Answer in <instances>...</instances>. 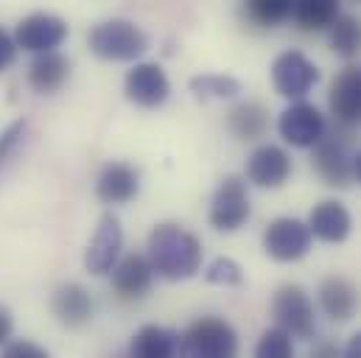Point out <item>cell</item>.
Returning a JSON list of instances; mask_svg holds the SVG:
<instances>
[{
	"label": "cell",
	"instance_id": "obj_1",
	"mask_svg": "<svg viewBox=\"0 0 361 358\" xmlns=\"http://www.w3.org/2000/svg\"><path fill=\"white\" fill-rule=\"evenodd\" d=\"M149 264L166 280H188L202 266V241L180 224H157L149 235Z\"/></svg>",
	"mask_w": 361,
	"mask_h": 358
},
{
	"label": "cell",
	"instance_id": "obj_2",
	"mask_svg": "<svg viewBox=\"0 0 361 358\" xmlns=\"http://www.w3.org/2000/svg\"><path fill=\"white\" fill-rule=\"evenodd\" d=\"M180 358H238V333L221 316H199L180 336Z\"/></svg>",
	"mask_w": 361,
	"mask_h": 358
},
{
	"label": "cell",
	"instance_id": "obj_3",
	"mask_svg": "<svg viewBox=\"0 0 361 358\" xmlns=\"http://www.w3.org/2000/svg\"><path fill=\"white\" fill-rule=\"evenodd\" d=\"M90 51L106 62H135L149 51V34L132 20H104L87 37Z\"/></svg>",
	"mask_w": 361,
	"mask_h": 358
},
{
	"label": "cell",
	"instance_id": "obj_4",
	"mask_svg": "<svg viewBox=\"0 0 361 358\" xmlns=\"http://www.w3.org/2000/svg\"><path fill=\"white\" fill-rule=\"evenodd\" d=\"M271 316L277 328H283L291 339H314L317 333V314L314 302L302 285L286 283L271 297Z\"/></svg>",
	"mask_w": 361,
	"mask_h": 358
},
{
	"label": "cell",
	"instance_id": "obj_5",
	"mask_svg": "<svg viewBox=\"0 0 361 358\" xmlns=\"http://www.w3.org/2000/svg\"><path fill=\"white\" fill-rule=\"evenodd\" d=\"M250 193L247 182L238 174H227L219 182L213 202H210V224L221 233H235L250 221Z\"/></svg>",
	"mask_w": 361,
	"mask_h": 358
},
{
	"label": "cell",
	"instance_id": "obj_6",
	"mask_svg": "<svg viewBox=\"0 0 361 358\" xmlns=\"http://www.w3.org/2000/svg\"><path fill=\"white\" fill-rule=\"evenodd\" d=\"M319 79H322L319 68L302 51H283L271 65V85L277 95L291 101H302Z\"/></svg>",
	"mask_w": 361,
	"mask_h": 358
},
{
	"label": "cell",
	"instance_id": "obj_7",
	"mask_svg": "<svg viewBox=\"0 0 361 358\" xmlns=\"http://www.w3.org/2000/svg\"><path fill=\"white\" fill-rule=\"evenodd\" d=\"M277 132L288 146L297 149H314L325 135H328V123L325 115L308 104V101H294L291 106H286L277 118Z\"/></svg>",
	"mask_w": 361,
	"mask_h": 358
},
{
	"label": "cell",
	"instance_id": "obj_8",
	"mask_svg": "<svg viewBox=\"0 0 361 358\" xmlns=\"http://www.w3.org/2000/svg\"><path fill=\"white\" fill-rule=\"evenodd\" d=\"M68 39V23L48 11H34L23 17L14 28V45L28 54H54Z\"/></svg>",
	"mask_w": 361,
	"mask_h": 358
},
{
	"label": "cell",
	"instance_id": "obj_9",
	"mask_svg": "<svg viewBox=\"0 0 361 358\" xmlns=\"http://www.w3.org/2000/svg\"><path fill=\"white\" fill-rule=\"evenodd\" d=\"M308 249H311V233H308V224L300 218L280 216L269 221V227L264 230V252L271 261L294 264L305 258Z\"/></svg>",
	"mask_w": 361,
	"mask_h": 358
},
{
	"label": "cell",
	"instance_id": "obj_10",
	"mask_svg": "<svg viewBox=\"0 0 361 358\" xmlns=\"http://www.w3.org/2000/svg\"><path fill=\"white\" fill-rule=\"evenodd\" d=\"M123 92L132 104L143 109H157L169 101L171 82L157 62H137L123 79Z\"/></svg>",
	"mask_w": 361,
	"mask_h": 358
},
{
	"label": "cell",
	"instance_id": "obj_11",
	"mask_svg": "<svg viewBox=\"0 0 361 358\" xmlns=\"http://www.w3.org/2000/svg\"><path fill=\"white\" fill-rule=\"evenodd\" d=\"M121 249H123V227H121V218L115 213H104L98 227H95V235L87 244V252H85V266L90 274H109L115 264L121 261Z\"/></svg>",
	"mask_w": 361,
	"mask_h": 358
},
{
	"label": "cell",
	"instance_id": "obj_12",
	"mask_svg": "<svg viewBox=\"0 0 361 358\" xmlns=\"http://www.w3.org/2000/svg\"><path fill=\"white\" fill-rule=\"evenodd\" d=\"M328 106L342 129H361V65H348L331 85Z\"/></svg>",
	"mask_w": 361,
	"mask_h": 358
},
{
	"label": "cell",
	"instance_id": "obj_13",
	"mask_svg": "<svg viewBox=\"0 0 361 358\" xmlns=\"http://www.w3.org/2000/svg\"><path fill=\"white\" fill-rule=\"evenodd\" d=\"M311 166L322 177L325 185H331V187H348L353 182V154L348 152V137L325 135L314 146Z\"/></svg>",
	"mask_w": 361,
	"mask_h": 358
},
{
	"label": "cell",
	"instance_id": "obj_14",
	"mask_svg": "<svg viewBox=\"0 0 361 358\" xmlns=\"http://www.w3.org/2000/svg\"><path fill=\"white\" fill-rule=\"evenodd\" d=\"M291 177V157L286 149L264 143L247 157V179L258 187H280Z\"/></svg>",
	"mask_w": 361,
	"mask_h": 358
},
{
	"label": "cell",
	"instance_id": "obj_15",
	"mask_svg": "<svg viewBox=\"0 0 361 358\" xmlns=\"http://www.w3.org/2000/svg\"><path fill=\"white\" fill-rule=\"evenodd\" d=\"M350 230H353V218H350V210L342 202L325 199V202L314 204V210L308 216L311 238H319L325 244H342V241H348Z\"/></svg>",
	"mask_w": 361,
	"mask_h": 358
},
{
	"label": "cell",
	"instance_id": "obj_16",
	"mask_svg": "<svg viewBox=\"0 0 361 358\" xmlns=\"http://www.w3.org/2000/svg\"><path fill=\"white\" fill-rule=\"evenodd\" d=\"M51 311L56 316L59 325L65 328H82L92 319L95 302L92 294L82 285V283H65L54 291L51 297Z\"/></svg>",
	"mask_w": 361,
	"mask_h": 358
},
{
	"label": "cell",
	"instance_id": "obj_17",
	"mask_svg": "<svg viewBox=\"0 0 361 358\" xmlns=\"http://www.w3.org/2000/svg\"><path fill=\"white\" fill-rule=\"evenodd\" d=\"M154 283V268L149 264L146 255L140 252H129L123 255L115 268H112V288L118 291V297L123 300H140L149 294Z\"/></svg>",
	"mask_w": 361,
	"mask_h": 358
},
{
	"label": "cell",
	"instance_id": "obj_18",
	"mask_svg": "<svg viewBox=\"0 0 361 358\" xmlns=\"http://www.w3.org/2000/svg\"><path fill=\"white\" fill-rule=\"evenodd\" d=\"M140 193V174L126 163H109L95 179V196L104 204H126Z\"/></svg>",
	"mask_w": 361,
	"mask_h": 358
},
{
	"label": "cell",
	"instance_id": "obj_19",
	"mask_svg": "<svg viewBox=\"0 0 361 358\" xmlns=\"http://www.w3.org/2000/svg\"><path fill=\"white\" fill-rule=\"evenodd\" d=\"M359 288L348 277H328L319 285V305L328 319L334 322H350L359 311Z\"/></svg>",
	"mask_w": 361,
	"mask_h": 358
},
{
	"label": "cell",
	"instance_id": "obj_20",
	"mask_svg": "<svg viewBox=\"0 0 361 358\" xmlns=\"http://www.w3.org/2000/svg\"><path fill=\"white\" fill-rule=\"evenodd\" d=\"M227 129L235 140H244V143L261 140L269 129V112L258 101H241L227 112Z\"/></svg>",
	"mask_w": 361,
	"mask_h": 358
},
{
	"label": "cell",
	"instance_id": "obj_21",
	"mask_svg": "<svg viewBox=\"0 0 361 358\" xmlns=\"http://www.w3.org/2000/svg\"><path fill=\"white\" fill-rule=\"evenodd\" d=\"M180 336L163 325H143L129 345V358H177Z\"/></svg>",
	"mask_w": 361,
	"mask_h": 358
},
{
	"label": "cell",
	"instance_id": "obj_22",
	"mask_svg": "<svg viewBox=\"0 0 361 358\" xmlns=\"http://www.w3.org/2000/svg\"><path fill=\"white\" fill-rule=\"evenodd\" d=\"M68 76H71V62L59 51L37 56L31 62V68H28V85L37 90L39 95L56 92V90L68 82Z\"/></svg>",
	"mask_w": 361,
	"mask_h": 358
},
{
	"label": "cell",
	"instance_id": "obj_23",
	"mask_svg": "<svg viewBox=\"0 0 361 358\" xmlns=\"http://www.w3.org/2000/svg\"><path fill=\"white\" fill-rule=\"evenodd\" d=\"M339 14H342L339 3H334V0H300L291 8V20L302 31H325L336 23Z\"/></svg>",
	"mask_w": 361,
	"mask_h": 358
},
{
	"label": "cell",
	"instance_id": "obj_24",
	"mask_svg": "<svg viewBox=\"0 0 361 358\" xmlns=\"http://www.w3.org/2000/svg\"><path fill=\"white\" fill-rule=\"evenodd\" d=\"M188 87L199 101H224L241 92V82L227 73H199L188 82Z\"/></svg>",
	"mask_w": 361,
	"mask_h": 358
},
{
	"label": "cell",
	"instance_id": "obj_25",
	"mask_svg": "<svg viewBox=\"0 0 361 358\" xmlns=\"http://www.w3.org/2000/svg\"><path fill=\"white\" fill-rule=\"evenodd\" d=\"M331 48L345 56L353 59L361 54V20L356 14H339L336 23L331 25Z\"/></svg>",
	"mask_w": 361,
	"mask_h": 358
},
{
	"label": "cell",
	"instance_id": "obj_26",
	"mask_svg": "<svg viewBox=\"0 0 361 358\" xmlns=\"http://www.w3.org/2000/svg\"><path fill=\"white\" fill-rule=\"evenodd\" d=\"M252 358H294V342L283 328H267L255 345Z\"/></svg>",
	"mask_w": 361,
	"mask_h": 358
},
{
	"label": "cell",
	"instance_id": "obj_27",
	"mask_svg": "<svg viewBox=\"0 0 361 358\" xmlns=\"http://www.w3.org/2000/svg\"><path fill=\"white\" fill-rule=\"evenodd\" d=\"M294 3L288 0H252L247 3V17L255 20L258 25H277L291 17Z\"/></svg>",
	"mask_w": 361,
	"mask_h": 358
},
{
	"label": "cell",
	"instance_id": "obj_28",
	"mask_svg": "<svg viewBox=\"0 0 361 358\" xmlns=\"http://www.w3.org/2000/svg\"><path fill=\"white\" fill-rule=\"evenodd\" d=\"M204 280L213 285H241L244 283V268L233 258H216L204 268Z\"/></svg>",
	"mask_w": 361,
	"mask_h": 358
},
{
	"label": "cell",
	"instance_id": "obj_29",
	"mask_svg": "<svg viewBox=\"0 0 361 358\" xmlns=\"http://www.w3.org/2000/svg\"><path fill=\"white\" fill-rule=\"evenodd\" d=\"M0 358H51V353L45 347H39L37 342H28V339H14L3 347Z\"/></svg>",
	"mask_w": 361,
	"mask_h": 358
},
{
	"label": "cell",
	"instance_id": "obj_30",
	"mask_svg": "<svg viewBox=\"0 0 361 358\" xmlns=\"http://www.w3.org/2000/svg\"><path fill=\"white\" fill-rule=\"evenodd\" d=\"M25 121H14L3 135H0V168L6 166V160L11 157V152L17 149V143L23 140V135H25Z\"/></svg>",
	"mask_w": 361,
	"mask_h": 358
},
{
	"label": "cell",
	"instance_id": "obj_31",
	"mask_svg": "<svg viewBox=\"0 0 361 358\" xmlns=\"http://www.w3.org/2000/svg\"><path fill=\"white\" fill-rule=\"evenodd\" d=\"M14 59H17L14 37H11L6 28H0V73H3L8 65H14Z\"/></svg>",
	"mask_w": 361,
	"mask_h": 358
},
{
	"label": "cell",
	"instance_id": "obj_32",
	"mask_svg": "<svg viewBox=\"0 0 361 358\" xmlns=\"http://www.w3.org/2000/svg\"><path fill=\"white\" fill-rule=\"evenodd\" d=\"M11 331H14V319H11V311L6 305H0V345L6 347L11 342Z\"/></svg>",
	"mask_w": 361,
	"mask_h": 358
},
{
	"label": "cell",
	"instance_id": "obj_33",
	"mask_svg": "<svg viewBox=\"0 0 361 358\" xmlns=\"http://www.w3.org/2000/svg\"><path fill=\"white\" fill-rule=\"evenodd\" d=\"M308 358H342V350H339L334 342H319V345L311 350Z\"/></svg>",
	"mask_w": 361,
	"mask_h": 358
},
{
	"label": "cell",
	"instance_id": "obj_34",
	"mask_svg": "<svg viewBox=\"0 0 361 358\" xmlns=\"http://www.w3.org/2000/svg\"><path fill=\"white\" fill-rule=\"evenodd\" d=\"M342 358H361V331H359V333H353V336H350L348 347L342 350Z\"/></svg>",
	"mask_w": 361,
	"mask_h": 358
},
{
	"label": "cell",
	"instance_id": "obj_35",
	"mask_svg": "<svg viewBox=\"0 0 361 358\" xmlns=\"http://www.w3.org/2000/svg\"><path fill=\"white\" fill-rule=\"evenodd\" d=\"M353 179L361 185V152L359 154H353Z\"/></svg>",
	"mask_w": 361,
	"mask_h": 358
}]
</instances>
